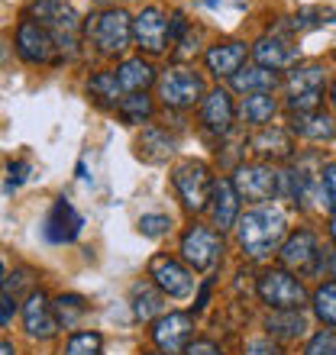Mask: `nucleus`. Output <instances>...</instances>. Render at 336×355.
<instances>
[{
  "instance_id": "38",
  "label": "nucleus",
  "mask_w": 336,
  "mask_h": 355,
  "mask_svg": "<svg viewBox=\"0 0 336 355\" xmlns=\"http://www.w3.org/2000/svg\"><path fill=\"white\" fill-rule=\"evenodd\" d=\"M181 49H175V58L178 62H185V58H194L197 55V29H187L185 36L178 39Z\"/></svg>"
},
{
  "instance_id": "39",
  "label": "nucleus",
  "mask_w": 336,
  "mask_h": 355,
  "mask_svg": "<svg viewBox=\"0 0 336 355\" xmlns=\"http://www.w3.org/2000/svg\"><path fill=\"white\" fill-rule=\"evenodd\" d=\"M246 355H281V349H278V343H271V336H265V339L246 343Z\"/></svg>"
},
{
  "instance_id": "32",
  "label": "nucleus",
  "mask_w": 336,
  "mask_h": 355,
  "mask_svg": "<svg viewBox=\"0 0 336 355\" xmlns=\"http://www.w3.org/2000/svg\"><path fill=\"white\" fill-rule=\"evenodd\" d=\"M314 313L320 317V323H327V327H336V281H324L317 291H314Z\"/></svg>"
},
{
  "instance_id": "23",
  "label": "nucleus",
  "mask_w": 336,
  "mask_h": 355,
  "mask_svg": "<svg viewBox=\"0 0 336 355\" xmlns=\"http://www.w3.org/2000/svg\"><path fill=\"white\" fill-rule=\"evenodd\" d=\"M136 155L142 162H149V165H162V162L175 155V136H168L159 126H146L140 132V139H136Z\"/></svg>"
},
{
  "instance_id": "44",
  "label": "nucleus",
  "mask_w": 336,
  "mask_h": 355,
  "mask_svg": "<svg viewBox=\"0 0 336 355\" xmlns=\"http://www.w3.org/2000/svg\"><path fill=\"white\" fill-rule=\"evenodd\" d=\"M330 236H333V243H336V214L330 216Z\"/></svg>"
},
{
  "instance_id": "49",
  "label": "nucleus",
  "mask_w": 336,
  "mask_h": 355,
  "mask_svg": "<svg viewBox=\"0 0 336 355\" xmlns=\"http://www.w3.org/2000/svg\"><path fill=\"white\" fill-rule=\"evenodd\" d=\"M333 278H336V262H333Z\"/></svg>"
},
{
  "instance_id": "37",
  "label": "nucleus",
  "mask_w": 336,
  "mask_h": 355,
  "mask_svg": "<svg viewBox=\"0 0 336 355\" xmlns=\"http://www.w3.org/2000/svg\"><path fill=\"white\" fill-rule=\"evenodd\" d=\"M304 355H336V336L333 329H320L310 336V343L304 346Z\"/></svg>"
},
{
  "instance_id": "7",
  "label": "nucleus",
  "mask_w": 336,
  "mask_h": 355,
  "mask_svg": "<svg viewBox=\"0 0 336 355\" xmlns=\"http://www.w3.org/2000/svg\"><path fill=\"white\" fill-rule=\"evenodd\" d=\"M171 184H175L178 200L185 204V210L191 214H201L210 204V191H214V178L204 162H181L171 175Z\"/></svg>"
},
{
  "instance_id": "48",
  "label": "nucleus",
  "mask_w": 336,
  "mask_h": 355,
  "mask_svg": "<svg viewBox=\"0 0 336 355\" xmlns=\"http://www.w3.org/2000/svg\"><path fill=\"white\" fill-rule=\"evenodd\" d=\"M142 355H165V352H142Z\"/></svg>"
},
{
  "instance_id": "24",
  "label": "nucleus",
  "mask_w": 336,
  "mask_h": 355,
  "mask_svg": "<svg viewBox=\"0 0 336 355\" xmlns=\"http://www.w3.org/2000/svg\"><path fill=\"white\" fill-rule=\"evenodd\" d=\"M230 85H233V91H240V94L249 97V94H271L281 85V78H278V71H271V68L246 65L230 78Z\"/></svg>"
},
{
  "instance_id": "31",
  "label": "nucleus",
  "mask_w": 336,
  "mask_h": 355,
  "mask_svg": "<svg viewBox=\"0 0 336 355\" xmlns=\"http://www.w3.org/2000/svg\"><path fill=\"white\" fill-rule=\"evenodd\" d=\"M117 110H120L123 123H130V126L149 123L152 120V97H146V91H142V94H126Z\"/></svg>"
},
{
  "instance_id": "17",
  "label": "nucleus",
  "mask_w": 336,
  "mask_h": 355,
  "mask_svg": "<svg viewBox=\"0 0 336 355\" xmlns=\"http://www.w3.org/2000/svg\"><path fill=\"white\" fill-rule=\"evenodd\" d=\"M252 58H255V65L271 68V71L294 68L298 65V46H294L291 39L271 33V36H262L252 42Z\"/></svg>"
},
{
  "instance_id": "29",
  "label": "nucleus",
  "mask_w": 336,
  "mask_h": 355,
  "mask_svg": "<svg viewBox=\"0 0 336 355\" xmlns=\"http://www.w3.org/2000/svg\"><path fill=\"white\" fill-rule=\"evenodd\" d=\"M87 94H91L97 103H103V107H120V101L126 97L123 87H120L117 71H97V75H91V81H87Z\"/></svg>"
},
{
  "instance_id": "2",
  "label": "nucleus",
  "mask_w": 336,
  "mask_h": 355,
  "mask_svg": "<svg viewBox=\"0 0 336 355\" xmlns=\"http://www.w3.org/2000/svg\"><path fill=\"white\" fill-rule=\"evenodd\" d=\"M33 19L52 33L58 52L65 58L78 55V33H81V19L68 0H36L33 3Z\"/></svg>"
},
{
  "instance_id": "42",
  "label": "nucleus",
  "mask_w": 336,
  "mask_h": 355,
  "mask_svg": "<svg viewBox=\"0 0 336 355\" xmlns=\"http://www.w3.org/2000/svg\"><path fill=\"white\" fill-rule=\"evenodd\" d=\"M26 171H29V165L26 162H13L7 168V175H10V181H7V187H17V184H23L26 181Z\"/></svg>"
},
{
  "instance_id": "26",
  "label": "nucleus",
  "mask_w": 336,
  "mask_h": 355,
  "mask_svg": "<svg viewBox=\"0 0 336 355\" xmlns=\"http://www.w3.org/2000/svg\"><path fill=\"white\" fill-rule=\"evenodd\" d=\"M117 71V78H120V87L123 94H142L146 87L152 85V81H159L156 78V68L146 62V58H126L120 68H113Z\"/></svg>"
},
{
  "instance_id": "4",
  "label": "nucleus",
  "mask_w": 336,
  "mask_h": 355,
  "mask_svg": "<svg viewBox=\"0 0 336 355\" xmlns=\"http://www.w3.org/2000/svg\"><path fill=\"white\" fill-rule=\"evenodd\" d=\"M288 85V101L285 107L294 113H314L320 110V101H324V87H327V71L317 62H308V65H294L285 78Z\"/></svg>"
},
{
  "instance_id": "33",
  "label": "nucleus",
  "mask_w": 336,
  "mask_h": 355,
  "mask_svg": "<svg viewBox=\"0 0 336 355\" xmlns=\"http://www.w3.org/2000/svg\"><path fill=\"white\" fill-rule=\"evenodd\" d=\"M324 23H336V10H324V7H308V10H298L294 17L288 19V26L294 33H308V29H317Z\"/></svg>"
},
{
  "instance_id": "1",
  "label": "nucleus",
  "mask_w": 336,
  "mask_h": 355,
  "mask_svg": "<svg viewBox=\"0 0 336 355\" xmlns=\"http://www.w3.org/2000/svg\"><path fill=\"white\" fill-rule=\"evenodd\" d=\"M236 243L243 249L246 259L262 262L271 252H278L288 233V216L278 207H255L249 214H243L236 220Z\"/></svg>"
},
{
  "instance_id": "34",
  "label": "nucleus",
  "mask_w": 336,
  "mask_h": 355,
  "mask_svg": "<svg viewBox=\"0 0 336 355\" xmlns=\"http://www.w3.org/2000/svg\"><path fill=\"white\" fill-rule=\"evenodd\" d=\"M101 349H103L101 333H72L62 355H101Z\"/></svg>"
},
{
  "instance_id": "13",
  "label": "nucleus",
  "mask_w": 336,
  "mask_h": 355,
  "mask_svg": "<svg viewBox=\"0 0 336 355\" xmlns=\"http://www.w3.org/2000/svg\"><path fill=\"white\" fill-rule=\"evenodd\" d=\"M133 39L146 55H162L168 42V19L159 7H146L140 17H133Z\"/></svg>"
},
{
  "instance_id": "22",
  "label": "nucleus",
  "mask_w": 336,
  "mask_h": 355,
  "mask_svg": "<svg viewBox=\"0 0 336 355\" xmlns=\"http://www.w3.org/2000/svg\"><path fill=\"white\" fill-rule=\"evenodd\" d=\"M291 132L308 142H330V139H336V120L324 110L294 113L291 116Z\"/></svg>"
},
{
  "instance_id": "10",
  "label": "nucleus",
  "mask_w": 336,
  "mask_h": 355,
  "mask_svg": "<svg viewBox=\"0 0 336 355\" xmlns=\"http://www.w3.org/2000/svg\"><path fill=\"white\" fill-rule=\"evenodd\" d=\"M56 39H52V33H49L42 23H36V19L29 17L19 23L17 29V55L23 58V62H29V65H46V62H56Z\"/></svg>"
},
{
  "instance_id": "12",
  "label": "nucleus",
  "mask_w": 336,
  "mask_h": 355,
  "mask_svg": "<svg viewBox=\"0 0 336 355\" xmlns=\"http://www.w3.org/2000/svg\"><path fill=\"white\" fill-rule=\"evenodd\" d=\"M149 278L165 297H187V294L194 291V275L178 262V259H171V255H156V259H152Z\"/></svg>"
},
{
  "instance_id": "15",
  "label": "nucleus",
  "mask_w": 336,
  "mask_h": 355,
  "mask_svg": "<svg viewBox=\"0 0 336 355\" xmlns=\"http://www.w3.org/2000/svg\"><path fill=\"white\" fill-rule=\"evenodd\" d=\"M317 259H320V243L310 230L291 233L278 249V262H281V268H288V271H310L317 265Z\"/></svg>"
},
{
  "instance_id": "19",
  "label": "nucleus",
  "mask_w": 336,
  "mask_h": 355,
  "mask_svg": "<svg viewBox=\"0 0 336 355\" xmlns=\"http://www.w3.org/2000/svg\"><path fill=\"white\" fill-rule=\"evenodd\" d=\"M252 152L269 162H288L294 155V132L281 126H259V132L249 139Z\"/></svg>"
},
{
  "instance_id": "16",
  "label": "nucleus",
  "mask_w": 336,
  "mask_h": 355,
  "mask_svg": "<svg viewBox=\"0 0 336 355\" xmlns=\"http://www.w3.org/2000/svg\"><path fill=\"white\" fill-rule=\"evenodd\" d=\"M23 327H26V336L33 339H52L62 329L56 310H52V300L42 291H29L26 304H23Z\"/></svg>"
},
{
  "instance_id": "40",
  "label": "nucleus",
  "mask_w": 336,
  "mask_h": 355,
  "mask_svg": "<svg viewBox=\"0 0 336 355\" xmlns=\"http://www.w3.org/2000/svg\"><path fill=\"white\" fill-rule=\"evenodd\" d=\"M13 313H17V294L0 288V327H7L10 320H13Z\"/></svg>"
},
{
  "instance_id": "5",
  "label": "nucleus",
  "mask_w": 336,
  "mask_h": 355,
  "mask_svg": "<svg viewBox=\"0 0 336 355\" xmlns=\"http://www.w3.org/2000/svg\"><path fill=\"white\" fill-rule=\"evenodd\" d=\"M255 294L271 310H301L308 304V291L288 268H269L255 281Z\"/></svg>"
},
{
  "instance_id": "41",
  "label": "nucleus",
  "mask_w": 336,
  "mask_h": 355,
  "mask_svg": "<svg viewBox=\"0 0 336 355\" xmlns=\"http://www.w3.org/2000/svg\"><path fill=\"white\" fill-rule=\"evenodd\" d=\"M185 355H224V349L217 346V343H210V339H194L185 349Z\"/></svg>"
},
{
  "instance_id": "43",
  "label": "nucleus",
  "mask_w": 336,
  "mask_h": 355,
  "mask_svg": "<svg viewBox=\"0 0 336 355\" xmlns=\"http://www.w3.org/2000/svg\"><path fill=\"white\" fill-rule=\"evenodd\" d=\"M0 355H17V349L10 346V343H3V339H0Z\"/></svg>"
},
{
  "instance_id": "47",
  "label": "nucleus",
  "mask_w": 336,
  "mask_h": 355,
  "mask_svg": "<svg viewBox=\"0 0 336 355\" xmlns=\"http://www.w3.org/2000/svg\"><path fill=\"white\" fill-rule=\"evenodd\" d=\"M207 3H210V7H220V3H224V0H207Z\"/></svg>"
},
{
  "instance_id": "21",
  "label": "nucleus",
  "mask_w": 336,
  "mask_h": 355,
  "mask_svg": "<svg viewBox=\"0 0 336 355\" xmlns=\"http://www.w3.org/2000/svg\"><path fill=\"white\" fill-rule=\"evenodd\" d=\"M246 55H249L246 42L226 39V42H217V46L207 49L204 62H207V71H214L217 78H233L246 65Z\"/></svg>"
},
{
  "instance_id": "3",
  "label": "nucleus",
  "mask_w": 336,
  "mask_h": 355,
  "mask_svg": "<svg viewBox=\"0 0 336 355\" xmlns=\"http://www.w3.org/2000/svg\"><path fill=\"white\" fill-rule=\"evenodd\" d=\"M84 33L94 39V46L101 49L103 55H123L133 39V19L126 10L107 7L101 13H94V17H87Z\"/></svg>"
},
{
  "instance_id": "18",
  "label": "nucleus",
  "mask_w": 336,
  "mask_h": 355,
  "mask_svg": "<svg viewBox=\"0 0 336 355\" xmlns=\"http://www.w3.org/2000/svg\"><path fill=\"white\" fill-rule=\"evenodd\" d=\"M81 226H84L81 214L62 197V200H56V207L49 210L42 233H46L49 243H75L78 236H81Z\"/></svg>"
},
{
  "instance_id": "35",
  "label": "nucleus",
  "mask_w": 336,
  "mask_h": 355,
  "mask_svg": "<svg viewBox=\"0 0 336 355\" xmlns=\"http://www.w3.org/2000/svg\"><path fill=\"white\" fill-rule=\"evenodd\" d=\"M320 200L327 210L336 214V162H327L320 171Z\"/></svg>"
},
{
  "instance_id": "6",
  "label": "nucleus",
  "mask_w": 336,
  "mask_h": 355,
  "mask_svg": "<svg viewBox=\"0 0 336 355\" xmlns=\"http://www.w3.org/2000/svg\"><path fill=\"white\" fill-rule=\"evenodd\" d=\"M156 87H159L162 103L171 107V110H187V107L204 101V78L181 65L165 68L159 75V81H156Z\"/></svg>"
},
{
  "instance_id": "45",
  "label": "nucleus",
  "mask_w": 336,
  "mask_h": 355,
  "mask_svg": "<svg viewBox=\"0 0 336 355\" xmlns=\"http://www.w3.org/2000/svg\"><path fill=\"white\" fill-rule=\"evenodd\" d=\"M3 284H7V278H3V262H0V288H3Z\"/></svg>"
},
{
  "instance_id": "27",
  "label": "nucleus",
  "mask_w": 336,
  "mask_h": 355,
  "mask_svg": "<svg viewBox=\"0 0 336 355\" xmlns=\"http://www.w3.org/2000/svg\"><path fill=\"white\" fill-rule=\"evenodd\" d=\"M265 329H269V336L294 343V339L308 333V320H304L301 310H271L269 320H265Z\"/></svg>"
},
{
  "instance_id": "14",
  "label": "nucleus",
  "mask_w": 336,
  "mask_h": 355,
  "mask_svg": "<svg viewBox=\"0 0 336 355\" xmlns=\"http://www.w3.org/2000/svg\"><path fill=\"white\" fill-rule=\"evenodd\" d=\"M201 123H204V130L210 132V136H226V132L233 130L236 103H233V97H230V91L214 87V91L204 94V101H201Z\"/></svg>"
},
{
  "instance_id": "20",
  "label": "nucleus",
  "mask_w": 336,
  "mask_h": 355,
  "mask_svg": "<svg viewBox=\"0 0 336 355\" xmlns=\"http://www.w3.org/2000/svg\"><path fill=\"white\" fill-rule=\"evenodd\" d=\"M240 200H243V197L236 194V187H233L230 178L214 181V191H210V204H207V210H210V216H214V226H220V233L236 226V220H240Z\"/></svg>"
},
{
  "instance_id": "9",
  "label": "nucleus",
  "mask_w": 336,
  "mask_h": 355,
  "mask_svg": "<svg viewBox=\"0 0 336 355\" xmlns=\"http://www.w3.org/2000/svg\"><path fill=\"white\" fill-rule=\"evenodd\" d=\"M236 187V194L243 200H252V204H265L271 197L278 194V181H281V171H275L271 165L265 162H240L236 165V175L230 178Z\"/></svg>"
},
{
  "instance_id": "46",
  "label": "nucleus",
  "mask_w": 336,
  "mask_h": 355,
  "mask_svg": "<svg viewBox=\"0 0 336 355\" xmlns=\"http://www.w3.org/2000/svg\"><path fill=\"white\" fill-rule=\"evenodd\" d=\"M330 101H333V107H336V81H333V91H330Z\"/></svg>"
},
{
  "instance_id": "28",
  "label": "nucleus",
  "mask_w": 336,
  "mask_h": 355,
  "mask_svg": "<svg viewBox=\"0 0 336 355\" xmlns=\"http://www.w3.org/2000/svg\"><path fill=\"white\" fill-rule=\"evenodd\" d=\"M278 113V101L271 94H249L240 103V116H243L249 126H269L271 116Z\"/></svg>"
},
{
  "instance_id": "11",
  "label": "nucleus",
  "mask_w": 336,
  "mask_h": 355,
  "mask_svg": "<svg viewBox=\"0 0 336 355\" xmlns=\"http://www.w3.org/2000/svg\"><path fill=\"white\" fill-rule=\"evenodd\" d=\"M191 333H194V317L191 313H162L152 323V343L165 355H181L191 346Z\"/></svg>"
},
{
  "instance_id": "30",
  "label": "nucleus",
  "mask_w": 336,
  "mask_h": 355,
  "mask_svg": "<svg viewBox=\"0 0 336 355\" xmlns=\"http://www.w3.org/2000/svg\"><path fill=\"white\" fill-rule=\"evenodd\" d=\"M52 310H56V320H58V327H78L81 323V317L87 313V304H84L81 294H58L56 300H52Z\"/></svg>"
},
{
  "instance_id": "8",
  "label": "nucleus",
  "mask_w": 336,
  "mask_h": 355,
  "mask_svg": "<svg viewBox=\"0 0 336 355\" xmlns=\"http://www.w3.org/2000/svg\"><path fill=\"white\" fill-rule=\"evenodd\" d=\"M181 259L194 271H210L224 259V236L210 226H187L181 233Z\"/></svg>"
},
{
  "instance_id": "36",
  "label": "nucleus",
  "mask_w": 336,
  "mask_h": 355,
  "mask_svg": "<svg viewBox=\"0 0 336 355\" xmlns=\"http://www.w3.org/2000/svg\"><path fill=\"white\" fill-rule=\"evenodd\" d=\"M168 230H171V216H165V214H146V216H140V233L146 236V239L168 236Z\"/></svg>"
},
{
  "instance_id": "25",
  "label": "nucleus",
  "mask_w": 336,
  "mask_h": 355,
  "mask_svg": "<svg viewBox=\"0 0 336 355\" xmlns=\"http://www.w3.org/2000/svg\"><path fill=\"white\" fill-rule=\"evenodd\" d=\"M130 304H133V317L140 320V323H149V320H159L162 317L165 294H162L152 281H140V284H133Z\"/></svg>"
}]
</instances>
